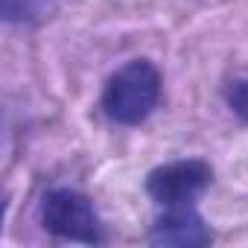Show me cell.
<instances>
[{
    "mask_svg": "<svg viewBox=\"0 0 248 248\" xmlns=\"http://www.w3.org/2000/svg\"><path fill=\"white\" fill-rule=\"evenodd\" d=\"M158 99L161 70L149 59H132L108 76L99 96V108L117 126H140L158 108Z\"/></svg>",
    "mask_w": 248,
    "mask_h": 248,
    "instance_id": "1",
    "label": "cell"
},
{
    "mask_svg": "<svg viewBox=\"0 0 248 248\" xmlns=\"http://www.w3.org/2000/svg\"><path fill=\"white\" fill-rule=\"evenodd\" d=\"M41 225L59 239L82 242V245H99L105 239L102 222L91 204V199L70 187H56L44 193L41 199Z\"/></svg>",
    "mask_w": 248,
    "mask_h": 248,
    "instance_id": "2",
    "label": "cell"
},
{
    "mask_svg": "<svg viewBox=\"0 0 248 248\" xmlns=\"http://www.w3.org/2000/svg\"><path fill=\"white\" fill-rule=\"evenodd\" d=\"M213 170L202 158H184L155 167L146 175V193L161 207H178V204H196V199L210 187Z\"/></svg>",
    "mask_w": 248,
    "mask_h": 248,
    "instance_id": "3",
    "label": "cell"
},
{
    "mask_svg": "<svg viewBox=\"0 0 248 248\" xmlns=\"http://www.w3.org/2000/svg\"><path fill=\"white\" fill-rule=\"evenodd\" d=\"M152 245H170V248H202L213 242V231L196 210V204H178L164 207V213L155 219L149 231Z\"/></svg>",
    "mask_w": 248,
    "mask_h": 248,
    "instance_id": "4",
    "label": "cell"
},
{
    "mask_svg": "<svg viewBox=\"0 0 248 248\" xmlns=\"http://www.w3.org/2000/svg\"><path fill=\"white\" fill-rule=\"evenodd\" d=\"M225 99H228V108L242 123H248V79H233L225 91Z\"/></svg>",
    "mask_w": 248,
    "mask_h": 248,
    "instance_id": "5",
    "label": "cell"
},
{
    "mask_svg": "<svg viewBox=\"0 0 248 248\" xmlns=\"http://www.w3.org/2000/svg\"><path fill=\"white\" fill-rule=\"evenodd\" d=\"M0 6H3V18L9 24H24L30 21V15H35L32 0H0Z\"/></svg>",
    "mask_w": 248,
    "mask_h": 248,
    "instance_id": "6",
    "label": "cell"
}]
</instances>
